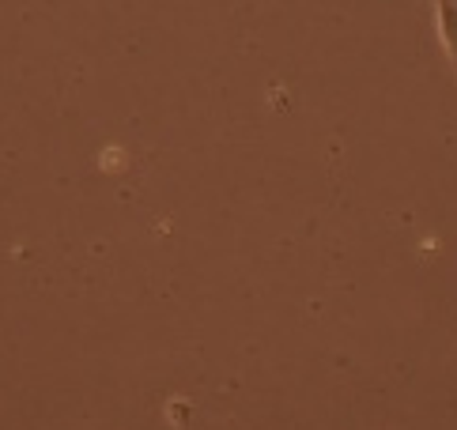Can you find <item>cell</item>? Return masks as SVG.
Masks as SVG:
<instances>
[{
  "mask_svg": "<svg viewBox=\"0 0 457 430\" xmlns=\"http://www.w3.org/2000/svg\"><path fill=\"white\" fill-rule=\"evenodd\" d=\"M438 12V38H443L450 61L457 64V0H435Z\"/></svg>",
  "mask_w": 457,
  "mask_h": 430,
  "instance_id": "obj_1",
  "label": "cell"
}]
</instances>
